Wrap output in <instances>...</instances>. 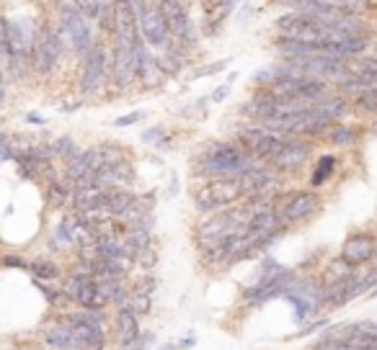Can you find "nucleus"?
Listing matches in <instances>:
<instances>
[{
  "instance_id": "nucleus-1",
  "label": "nucleus",
  "mask_w": 377,
  "mask_h": 350,
  "mask_svg": "<svg viewBox=\"0 0 377 350\" xmlns=\"http://www.w3.org/2000/svg\"><path fill=\"white\" fill-rule=\"evenodd\" d=\"M256 165L264 163H256L240 142H212L197 160V170L209 178H240Z\"/></svg>"
},
{
  "instance_id": "nucleus-2",
  "label": "nucleus",
  "mask_w": 377,
  "mask_h": 350,
  "mask_svg": "<svg viewBox=\"0 0 377 350\" xmlns=\"http://www.w3.org/2000/svg\"><path fill=\"white\" fill-rule=\"evenodd\" d=\"M194 198V209L202 214H212L220 209L238 204L243 198V188H240V178H209L204 183H199L191 191Z\"/></svg>"
},
{
  "instance_id": "nucleus-3",
  "label": "nucleus",
  "mask_w": 377,
  "mask_h": 350,
  "mask_svg": "<svg viewBox=\"0 0 377 350\" xmlns=\"http://www.w3.org/2000/svg\"><path fill=\"white\" fill-rule=\"evenodd\" d=\"M62 57V34L52 23H41L31 47V68L39 75H52Z\"/></svg>"
},
{
  "instance_id": "nucleus-4",
  "label": "nucleus",
  "mask_w": 377,
  "mask_h": 350,
  "mask_svg": "<svg viewBox=\"0 0 377 350\" xmlns=\"http://www.w3.org/2000/svg\"><path fill=\"white\" fill-rule=\"evenodd\" d=\"M235 142H240V145L246 147V152L256 163H271L274 155L284 145V136L274 134V132H269L264 127H246L235 132Z\"/></svg>"
},
{
  "instance_id": "nucleus-5",
  "label": "nucleus",
  "mask_w": 377,
  "mask_h": 350,
  "mask_svg": "<svg viewBox=\"0 0 377 350\" xmlns=\"http://www.w3.org/2000/svg\"><path fill=\"white\" fill-rule=\"evenodd\" d=\"M60 34L62 37H68L70 44L75 47L78 54H88L90 47H93V37H90V26L86 23V16L80 13L72 3H62L60 8Z\"/></svg>"
},
{
  "instance_id": "nucleus-6",
  "label": "nucleus",
  "mask_w": 377,
  "mask_h": 350,
  "mask_svg": "<svg viewBox=\"0 0 377 350\" xmlns=\"http://www.w3.org/2000/svg\"><path fill=\"white\" fill-rule=\"evenodd\" d=\"M109 70V57H106V47L104 44H93L90 52L83 57V72H80V93L90 96L96 93L106 78Z\"/></svg>"
},
{
  "instance_id": "nucleus-7",
  "label": "nucleus",
  "mask_w": 377,
  "mask_h": 350,
  "mask_svg": "<svg viewBox=\"0 0 377 350\" xmlns=\"http://www.w3.org/2000/svg\"><path fill=\"white\" fill-rule=\"evenodd\" d=\"M310 152H313V142L305 136H289L284 139V145L279 150L274 160L269 165L274 167L277 173H287V170H300V167L308 163Z\"/></svg>"
},
{
  "instance_id": "nucleus-8",
  "label": "nucleus",
  "mask_w": 377,
  "mask_h": 350,
  "mask_svg": "<svg viewBox=\"0 0 377 350\" xmlns=\"http://www.w3.org/2000/svg\"><path fill=\"white\" fill-rule=\"evenodd\" d=\"M284 224H298L305 222L320 209V198L313 191H292V194L284 196V201L277 206Z\"/></svg>"
},
{
  "instance_id": "nucleus-9",
  "label": "nucleus",
  "mask_w": 377,
  "mask_h": 350,
  "mask_svg": "<svg viewBox=\"0 0 377 350\" xmlns=\"http://www.w3.org/2000/svg\"><path fill=\"white\" fill-rule=\"evenodd\" d=\"M139 34H142V39L148 41L150 47L155 49H163L166 41L171 39L168 21H166L158 3H150L148 8L142 10V16H139Z\"/></svg>"
},
{
  "instance_id": "nucleus-10",
  "label": "nucleus",
  "mask_w": 377,
  "mask_h": 350,
  "mask_svg": "<svg viewBox=\"0 0 377 350\" xmlns=\"http://www.w3.org/2000/svg\"><path fill=\"white\" fill-rule=\"evenodd\" d=\"M109 72L111 80L117 88H127L132 80L137 78V68H135V57H132V47L127 44H114L111 49V59H109Z\"/></svg>"
},
{
  "instance_id": "nucleus-11",
  "label": "nucleus",
  "mask_w": 377,
  "mask_h": 350,
  "mask_svg": "<svg viewBox=\"0 0 377 350\" xmlns=\"http://www.w3.org/2000/svg\"><path fill=\"white\" fill-rule=\"evenodd\" d=\"M375 250H377L375 237L367 232H357V234H349L347 240H344V245H341V258L357 268V265H365V262L372 260Z\"/></svg>"
},
{
  "instance_id": "nucleus-12",
  "label": "nucleus",
  "mask_w": 377,
  "mask_h": 350,
  "mask_svg": "<svg viewBox=\"0 0 377 350\" xmlns=\"http://www.w3.org/2000/svg\"><path fill=\"white\" fill-rule=\"evenodd\" d=\"M158 6L163 10V16H166V21H168L171 37L181 41H191V21H188L184 3L181 0H163Z\"/></svg>"
},
{
  "instance_id": "nucleus-13",
  "label": "nucleus",
  "mask_w": 377,
  "mask_h": 350,
  "mask_svg": "<svg viewBox=\"0 0 377 350\" xmlns=\"http://www.w3.org/2000/svg\"><path fill=\"white\" fill-rule=\"evenodd\" d=\"M101 165H104L101 145H99V147H88L86 152H75V155L70 157L68 170H65V178H68L70 183H75V181H78L80 175L93 173V170H99Z\"/></svg>"
},
{
  "instance_id": "nucleus-14",
  "label": "nucleus",
  "mask_w": 377,
  "mask_h": 350,
  "mask_svg": "<svg viewBox=\"0 0 377 350\" xmlns=\"http://www.w3.org/2000/svg\"><path fill=\"white\" fill-rule=\"evenodd\" d=\"M72 206L75 212H109V188L93 185V188H80L72 191Z\"/></svg>"
},
{
  "instance_id": "nucleus-15",
  "label": "nucleus",
  "mask_w": 377,
  "mask_h": 350,
  "mask_svg": "<svg viewBox=\"0 0 377 350\" xmlns=\"http://www.w3.org/2000/svg\"><path fill=\"white\" fill-rule=\"evenodd\" d=\"M277 106H279V101L274 96H271V90H269L267 85H261L251 96V101L243 106V114L246 116H251V119H256V121H267V119H271L274 114H277Z\"/></svg>"
},
{
  "instance_id": "nucleus-16",
  "label": "nucleus",
  "mask_w": 377,
  "mask_h": 350,
  "mask_svg": "<svg viewBox=\"0 0 377 350\" xmlns=\"http://www.w3.org/2000/svg\"><path fill=\"white\" fill-rule=\"evenodd\" d=\"M70 327H72L75 350H104L106 332L101 330V327H93V325H88V322H70Z\"/></svg>"
},
{
  "instance_id": "nucleus-17",
  "label": "nucleus",
  "mask_w": 377,
  "mask_h": 350,
  "mask_svg": "<svg viewBox=\"0 0 377 350\" xmlns=\"http://www.w3.org/2000/svg\"><path fill=\"white\" fill-rule=\"evenodd\" d=\"M117 342L119 345H127V342L137 340L139 335H142V330H139V317L135 314V311H129L127 307H119V311H117Z\"/></svg>"
},
{
  "instance_id": "nucleus-18",
  "label": "nucleus",
  "mask_w": 377,
  "mask_h": 350,
  "mask_svg": "<svg viewBox=\"0 0 377 350\" xmlns=\"http://www.w3.org/2000/svg\"><path fill=\"white\" fill-rule=\"evenodd\" d=\"M344 65H347L351 78H359V80H365V83H377V57H372V54L349 57Z\"/></svg>"
},
{
  "instance_id": "nucleus-19",
  "label": "nucleus",
  "mask_w": 377,
  "mask_h": 350,
  "mask_svg": "<svg viewBox=\"0 0 377 350\" xmlns=\"http://www.w3.org/2000/svg\"><path fill=\"white\" fill-rule=\"evenodd\" d=\"M44 340L50 342L55 350H75V340H72V327L70 322H57L44 330Z\"/></svg>"
},
{
  "instance_id": "nucleus-20",
  "label": "nucleus",
  "mask_w": 377,
  "mask_h": 350,
  "mask_svg": "<svg viewBox=\"0 0 377 350\" xmlns=\"http://www.w3.org/2000/svg\"><path fill=\"white\" fill-rule=\"evenodd\" d=\"M316 108L323 114L326 119H331L334 124H336L338 119H344L351 111V101H349L347 96H341V93H336V96H328L323 98L320 103H316Z\"/></svg>"
},
{
  "instance_id": "nucleus-21",
  "label": "nucleus",
  "mask_w": 377,
  "mask_h": 350,
  "mask_svg": "<svg viewBox=\"0 0 377 350\" xmlns=\"http://www.w3.org/2000/svg\"><path fill=\"white\" fill-rule=\"evenodd\" d=\"M135 201H137V196L132 194L129 188H114V191H109V206L106 209H109V214L114 219H122L135 206Z\"/></svg>"
},
{
  "instance_id": "nucleus-22",
  "label": "nucleus",
  "mask_w": 377,
  "mask_h": 350,
  "mask_svg": "<svg viewBox=\"0 0 377 350\" xmlns=\"http://www.w3.org/2000/svg\"><path fill=\"white\" fill-rule=\"evenodd\" d=\"M326 139L334 147H351L359 139V129L357 127H349V124H334V127L326 132Z\"/></svg>"
},
{
  "instance_id": "nucleus-23",
  "label": "nucleus",
  "mask_w": 377,
  "mask_h": 350,
  "mask_svg": "<svg viewBox=\"0 0 377 350\" xmlns=\"http://www.w3.org/2000/svg\"><path fill=\"white\" fill-rule=\"evenodd\" d=\"M334 170H336V157H334V155L320 157V160H318V165H316V173L310 175V188H320V185L326 183L328 178L334 175Z\"/></svg>"
},
{
  "instance_id": "nucleus-24",
  "label": "nucleus",
  "mask_w": 377,
  "mask_h": 350,
  "mask_svg": "<svg viewBox=\"0 0 377 350\" xmlns=\"http://www.w3.org/2000/svg\"><path fill=\"white\" fill-rule=\"evenodd\" d=\"M354 276V265L347 262L341 255L336 260H331L326 265V283H336V281H344V278H351Z\"/></svg>"
},
{
  "instance_id": "nucleus-25",
  "label": "nucleus",
  "mask_w": 377,
  "mask_h": 350,
  "mask_svg": "<svg viewBox=\"0 0 377 350\" xmlns=\"http://www.w3.org/2000/svg\"><path fill=\"white\" fill-rule=\"evenodd\" d=\"M68 201H72V188H68V185L60 183V181H52L50 188H47V204H50L52 209H62Z\"/></svg>"
},
{
  "instance_id": "nucleus-26",
  "label": "nucleus",
  "mask_w": 377,
  "mask_h": 350,
  "mask_svg": "<svg viewBox=\"0 0 377 350\" xmlns=\"http://www.w3.org/2000/svg\"><path fill=\"white\" fill-rule=\"evenodd\" d=\"M230 10H233V0H222V3H215V6H207V8H204V16H207V23H209V34L218 29L222 21L228 19Z\"/></svg>"
},
{
  "instance_id": "nucleus-27",
  "label": "nucleus",
  "mask_w": 377,
  "mask_h": 350,
  "mask_svg": "<svg viewBox=\"0 0 377 350\" xmlns=\"http://www.w3.org/2000/svg\"><path fill=\"white\" fill-rule=\"evenodd\" d=\"M29 271L34 273V278H39V281H55V278H60V265L52 260H34L29 265Z\"/></svg>"
},
{
  "instance_id": "nucleus-28",
  "label": "nucleus",
  "mask_w": 377,
  "mask_h": 350,
  "mask_svg": "<svg viewBox=\"0 0 377 350\" xmlns=\"http://www.w3.org/2000/svg\"><path fill=\"white\" fill-rule=\"evenodd\" d=\"M129 311H135L137 317H145V314H150V309H153V302H150V294H142V291H132L127 296V304H124Z\"/></svg>"
},
{
  "instance_id": "nucleus-29",
  "label": "nucleus",
  "mask_w": 377,
  "mask_h": 350,
  "mask_svg": "<svg viewBox=\"0 0 377 350\" xmlns=\"http://www.w3.org/2000/svg\"><path fill=\"white\" fill-rule=\"evenodd\" d=\"M99 29L101 34H117V13H114V3H104L99 16Z\"/></svg>"
},
{
  "instance_id": "nucleus-30",
  "label": "nucleus",
  "mask_w": 377,
  "mask_h": 350,
  "mask_svg": "<svg viewBox=\"0 0 377 350\" xmlns=\"http://www.w3.org/2000/svg\"><path fill=\"white\" fill-rule=\"evenodd\" d=\"M104 3H106V0H72V6H75V8H78L80 13L90 21H99Z\"/></svg>"
},
{
  "instance_id": "nucleus-31",
  "label": "nucleus",
  "mask_w": 377,
  "mask_h": 350,
  "mask_svg": "<svg viewBox=\"0 0 377 350\" xmlns=\"http://www.w3.org/2000/svg\"><path fill=\"white\" fill-rule=\"evenodd\" d=\"M135 260L142 265V271H153V268L158 265V250H155V245L150 243L145 250H139V255L135 258Z\"/></svg>"
},
{
  "instance_id": "nucleus-32",
  "label": "nucleus",
  "mask_w": 377,
  "mask_h": 350,
  "mask_svg": "<svg viewBox=\"0 0 377 350\" xmlns=\"http://www.w3.org/2000/svg\"><path fill=\"white\" fill-rule=\"evenodd\" d=\"M310 350H351L347 340H341L336 335H326L323 340H318Z\"/></svg>"
},
{
  "instance_id": "nucleus-33",
  "label": "nucleus",
  "mask_w": 377,
  "mask_h": 350,
  "mask_svg": "<svg viewBox=\"0 0 377 350\" xmlns=\"http://www.w3.org/2000/svg\"><path fill=\"white\" fill-rule=\"evenodd\" d=\"M52 150H55V157L60 155V157H72L78 150H75V142L70 139V136H60L55 145H52Z\"/></svg>"
},
{
  "instance_id": "nucleus-34",
  "label": "nucleus",
  "mask_w": 377,
  "mask_h": 350,
  "mask_svg": "<svg viewBox=\"0 0 377 350\" xmlns=\"http://www.w3.org/2000/svg\"><path fill=\"white\" fill-rule=\"evenodd\" d=\"M153 340H155V335H153V332H142L137 340L127 342V345H119V350H148Z\"/></svg>"
},
{
  "instance_id": "nucleus-35",
  "label": "nucleus",
  "mask_w": 377,
  "mask_h": 350,
  "mask_svg": "<svg viewBox=\"0 0 377 350\" xmlns=\"http://www.w3.org/2000/svg\"><path fill=\"white\" fill-rule=\"evenodd\" d=\"M31 262H26L23 258L19 255H6L3 260H0V268H13V271H29Z\"/></svg>"
},
{
  "instance_id": "nucleus-36",
  "label": "nucleus",
  "mask_w": 377,
  "mask_h": 350,
  "mask_svg": "<svg viewBox=\"0 0 377 350\" xmlns=\"http://www.w3.org/2000/svg\"><path fill=\"white\" fill-rule=\"evenodd\" d=\"M230 65V59H220V62H212V65H207V68H199L197 72H194V78H207V75H215V72H222V70Z\"/></svg>"
},
{
  "instance_id": "nucleus-37",
  "label": "nucleus",
  "mask_w": 377,
  "mask_h": 350,
  "mask_svg": "<svg viewBox=\"0 0 377 350\" xmlns=\"http://www.w3.org/2000/svg\"><path fill=\"white\" fill-rule=\"evenodd\" d=\"M155 286H158V281H155V278H153V276H145V278H142V281H139L137 286H135V291L153 294V289H155Z\"/></svg>"
},
{
  "instance_id": "nucleus-38",
  "label": "nucleus",
  "mask_w": 377,
  "mask_h": 350,
  "mask_svg": "<svg viewBox=\"0 0 377 350\" xmlns=\"http://www.w3.org/2000/svg\"><path fill=\"white\" fill-rule=\"evenodd\" d=\"M139 119H142V114H139V111H132V114H127V116L117 119V127H132V124H137Z\"/></svg>"
},
{
  "instance_id": "nucleus-39",
  "label": "nucleus",
  "mask_w": 377,
  "mask_h": 350,
  "mask_svg": "<svg viewBox=\"0 0 377 350\" xmlns=\"http://www.w3.org/2000/svg\"><path fill=\"white\" fill-rule=\"evenodd\" d=\"M158 136H163V127H158V129H150V132H145V134H142V142H155Z\"/></svg>"
},
{
  "instance_id": "nucleus-40",
  "label": "nucleus",
  "mask_w": 377,
  "mask_h": 350,
  "mask_svg": "<svg viewBox=\"0 0 377 350\" xmlns=\"http://www.w3.org/2000/svg\"><path fill=\"white\" fill-rule=\"evenodd\" d=\"M228 93H230V85H220L218 90L212 93V101H215V103H220V101H225V96H228Z\"/></svg>"
},
{
  "instance_id": "nucleus-41",
  "label": "nucleus",
  "mask_w": 377,
  "mask_h": 350,
  "mask_svg": "<svg viewBox=\"0 0 377 350\" xmlns=\"http://www.w3.org/2000/svg\"><path fill=\"white\" fill-rule=\"evenodd\" d=\"M194 342H197V340H194V338L188 335L186 340H181V342H179V348H181V350H188V348H191V345H194Z\"/></svg>"
},
{
  "instance_id": "nucleus-42",
  "label": "nucleus",
  "mask_w": 377,
  "mask_h": 350,
  "mask_svg": "<svg viewBox=\"0 0 377 350\" xmlns=\"http://www.w3.org/2000/svg\"><path fill=\"white\" fill-rule=\"evenodd\" d=\"M29 121L31 124H44V116H39V114H29Z\"/></svg>"
},
{
  "instance_id": "nucleus-43",
  "label": "nucleus",
  "mask_w": 377,
  "mask_h": 350,
  "mask_svg": "<svg viewBox=\"0 0 377 350\" xmlns=\"http://www.w3.org/2000/svg\"><path fill=\"white\" fill-rule=\"evenodd\" d=\"M3 98H6V85H3V68H0V103H3Z\"/></svg>"
},
{
  "instance_id": "nucleus-44",
  "label": "nucleus",
  "mask_w": 377,
  "mask_h": 350,
  "mask_svg": "<svg viewBox=\"0 0 377 350\" xmlns=\"http://www.w3.org/2000/svg\"><path fill=\"white\" fill-rule=\"evenodd\" d=\"M163 350H181L179 342H168V345H163Z\"/></svg>"
},
{
  "instance_id": "nucleus-45",
  "label": "nucleus",
  "mask_w": 377,
  "mask_h": 350,
  "mask_svg": "<svg viewBox=\"0 0 377 350\" xmlns=\"http://www.w3.org/2000/svg\"><path fill=\"white\" fill-rule=\"evenodd\" d=\"M369 54H372V57H377V41L372 44V49H369Z\"/></svg>"
},
{
  "instance_id": "nucleus-46",
  "label": "nucleus",
  "mask_w": 377,
  "mask_h": 350,
  "mask_svg": "<svg viewBox=\"0 0 377 350\" xmlns=\"http://www.w3.org/2000/svg\"><path fill=\"white\" fill-rule=\"evenodd\" d=\"M50 3H52V6H57V8H60V6L65 3V0H50Z\"/></svg>"
},
{
  "instance_id": "nucleus-47",
  "label": "nucleus",
  "mask_w": 377,
  "mask_h": 350,
  "mask_svg": "<svg viewBox=\"0 0 377 350\" xmlns=\"http://www.w3.org/2000/svg\"><path fill=\"white\" fill-rule=\"evenodd\" d=\"M375 134H377V121H375Z\"/></svg>"
}]
</instances>
